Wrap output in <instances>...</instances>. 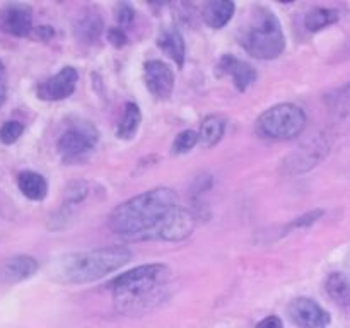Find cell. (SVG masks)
Instances as JSON below:
<instances>
[{
  "label": "cell",
  "instance_id": "cell-1",
  "mask_svg": "<svg viewBox=\"0 0 350 328\" xmlns=\"http://www.w3.org/2000/svg\"><path fill=\"white\" fill-rule=\"evenodd\" d=\"M109 229L129 241H183L193 232L195 217L178 205V195L157 187L120 204L108 219Z\"/></svg>",
  "mask_w": 350,
  "mask_h": 328
},
{
  "label": "cell",
  "instance_id": "cell-2",
  "mask_svg": "<svg viewBox=\"0 0 350 328\" xmlns=\"http://www.w3.org/2000/svg\"><path fill=\"white\" fill-rule=\"evenodd\" d=\"M109 287L116 311L139 316L170 297L171 270L164 263L140 265L113 279Z\"/></svg>",
  "mask_w": 350,
  "mask_h": 328
},
{
  "label": "cell",
  "instance_id": "cell-3",
  "mask_svg": "<svg viewBox=\"0 0 350 328\" xmlns=\"http://www.w3.org/2000/svg\"><path fill=\"white\" fill-rule=\"evenodd\" d=\"M132 260V251L122 246L70 253L57 260L53 279L62 284H88L122 269Z\"/></svg>",
  "mask_w": 350,
  "mask_h": 328
},
{
  "label": "cell",
  "instance_id": "cell-4",
  "mask_svg": "<svg viewBox=\"0 0 350 328\" xmlns=\"http://www.w3.org/2000/svg\"><path fill=\"white\" fill-rule=\"evenodd\" d=\"M238 40L252 57L260 60H275L286 50V36L279 19L263 5L250 10L248 19L239 27Z\"/></svg>",
  "mask_w": 350,
  "mask_h": 328
},
{
  "label": "cell",
  "instance_id": "cell-5",
  "mask_svg": "<svg viewBox=\"0 0 350 328\" xmlns=\"http://www.w3.org/2000/svg\"><path fill=\"white\" fill-rule=\"evenodd\" d=\"M255 128L262 139H296L306 128V113L293 102H280L258 116Z\"/></svg>",
  "mask_w": 350,
  "mask_h": 328
},
{
  "label": "cell",
  "instance_id": "cell-6",
  "mask_svg": "<svg viewBox=\"0 0 350 328\" xmlns=\"http://www.w3.org/2000/svg\"><path fill=\"white\" fill-rule=\"evenodd\" d=\"M98 140V128L92 123L79 120L62 133L57 144V150L64 163H81L94 150Z\"/></svg>",
  "mask_w": 350,
  "mask_h": 328
},
{
  "label": "cell",
  "instance_id": "cell-7",
  "mask_svg": "<svg viewBox=\"0 0 350 328\" xmlns=\"http://www.w3.org/2000/svg\"><path fill=\"white\" fill-rule=\"evenodd\" d=\"M291 321L299 328H327L330 314L310 297H297L287 306Z\"/></svg>",
  "mask_w": 350,
  "mask_h": 328
},
{
  "label": "cell",
  "instance_id": "cell-8",
  "mask_svg": "<svg viewBox=\"0 0 350 328\" xmlns=\"http://www.w3.org/2000/svg\"><path fill=\"white\" fill-rule=\"evenodd\" d=\"M77 81V70L74 67H64L53 77L41 82L36 89V94L43 101H64L68 96L74 94Z\"/></svg>",
  "mask_w": 350,
  "mask_h": 328
},
{
  "label": "cell",
  "instance_id": "cell-9",
  "mask_svg": "<svg viewBox=\"0 0 350 328\" xmlns=\"http://www.w3.org/2000/svg\"><path fill=\"white\" fill-rule=\"evenodd\" d=\"M144 81L150 94L157 99H167L174 87V74L167 64L149 60L144 64Z\"/></svg>",
  "mask_w": 350,
  "mask_h": 328
},
{
  "label": "cell",
  "instance_id": "cell-10",
  "mask_svg": "<svg viewBox=\"0 0 350 328\" xmlns=\"http://www.w3.org/2000/svg\"><path fill=\"white\" fill-rule=\"evenodd\" d=\"M0 29L10 36L24 38L33 31L31 7L23 3H9L0 10Z\"/></svg>",
  "mask_w": 350,
  "mask_h": 328
},
{
  "label": "cell",
  "instance_id": "cell-11",
  "mask_svg": "<svg viewBox=\"0 0 350 328\" xmlns=\"http://www.w3.org/2000/svg\"><path fill=\"white\" fill-rule=\"evenodd\" d=\"M215 74L229 75L239 92L248 91L250 85L256 81L255 67L250 65L248 62L239 60L234 55H222L217 67H215Z\"/></svg>",
  "mask_w": 350,
  "mask_h": 328
},
{
  "label": "cell",
  "instance_id": "cell-12",
  "mask_svg": "<svg viewBox=\"0 0 350 328\" xmlns=\"http://www.w3.org/2000/svg\"><path fill=\"white\" fill-rule=\"evenodd\" d=\"M105 23L98 10L85 9L79 14V17L74 23V34L75 40L82 44H96L101 38Z\"/></svg>",
  "mask_w": 350,
  "mask_h": 328
},
{
  "label": "cell",
  "instance_id": "cell-13",
  "mask_svg": "<svg viewBox=\"0 0 350 328\" xmlns=\"http://www.w3.org/2000/svg\"><path fill=\"white\" fill-rule=\"evenodd\" d=\"M157 46L178 65L183 67L185 55H187V48H185V40L181 36L180 31L176 27H164L157 36Z\"/></svg>",
  "mask_w": 350,
  "mask_h": 328
},
{
  "label": "cell",
  "instance_id": "cell-14",
  "mask_svg": "<svg viewBox=\"0 0 350 328\" xmlns=\"http://www.w3.org/2000/svg\"><path fill=\"white\" fill-rule=\"evenodd\" d=\"M234 10V2H229V0H212V2L205 3L204 9H202V19L212 29H221L232 19Z\"/></svg>",
  "mask_w": 350,
  "mask_h": 328
},
{
  "label": "cell",
  "instance_id": "cell-15",
  "mask_svg": "<svg viewBox=\"0 0 350 328\" xmlns=\"http://www.w3.org/2000/svg\"><path fill=\"white\" fill-rule=\"evenodd\" d=\"M38 262L33 256L19 255L14 258L7 260L2 269V277L7 282H21L29 277H33L38 272Z\"/></svg>",
  "mask_w": 350,
  "mask_h": 328
},
{
  "label": "cell",
  "instance_id": "cell-16",
  "mask_svg": "<svg viewBox=\"0 0 350 328\" xmlns=\"http://www.w3.org/2000/svg\"><path fill=\"white\" fill-rule=\"evenodd\" d=\"M17 187L24 197L34 202L44 200L48 195L46 178L36 171H23L17 174Z\"/></svg>",
  "mask_w": 350,
  "mask_h": 328
},
{
  "label": "cell",
  "instance_id": "cell-17",
  "mask_svg": "<svg viewBox=\"0 0 350 328\" xmlns=\"http://www.w3.org/2000/svg\"><path fill=\"white\" fill-rule=\"evenodd\" d=\"M140 123H142L140 108L135 102H126L122 120L116 125V137L122 140H132L139 132Z\"/></svg>",
  "mask_w": 350,
  "mask_h": 328
},
{
  "label": "cell",
  "instance_id": "cell-18",
  "mask_svg": "<svg viewBox=\"0 0 350 328\" xmlns=\"http://www.w3.org/2000/svg\"><path fill=\"white\" fill-rule=\"evenodd\" d=\"M226 132V122L222 116L211 115L202 122L200 130H198V142L204 147L211 149V147L217 146L221 142L222 135Z\"/></svg>",
  "mask_w": 350,
  "mask_h": 328
},
{
  "label": "cell",
  "instance_id": "cell-19",
  "mask_svg": "<svg viewBox=\"0 0 350 328\" xmlns=\"http://www.w3.org/2000/svg\"><path fill=\"white\" fill-rule=\"evenodd\" d=\"M325 287H327L328 296L335 301V304L350 311V282L344 273H330Z\"/></svg>",
  "mask_w": 350,
  "mask_h": 328
},
{
  "label": "cell",
  "instance_id": "cell-20",
  "mask_svg": "<svg viewBox=\"0 0 350 328\" xmlns=\"http://www.w3.org/2000/svg\"><path fill=\"white\" fill-rule=\"evenodd\" d=\"M325 154H328V146L325 142H321V140H318L317 144H313V147H310L308 150H297L296 154H293V156L289 157V161H293V164L291 166L294 167L296 171H306V169H311V167H314V164L318 163V161H321V157L325 156Z\"/></svg>",
  "mask_w": 350,
  "mask_h": 328
},
{
  "label": "cell",
  "instance_id": "cell-21",
  "mask_svg": "<svg viewBox=\"0 0 350 328\" xmlns=\"http://www.w3.org/2000/svg\"><path fill=\"white\" fill-rule=\"evenodd\" d=\"M338 20V12L335 9H325V7H318L308 12L306 19H304V26L311 33L323 29V27L332 26Z\"/></svg>",
  "mask_w": 350,
  "mask_h": 328
},
{
  "label": "cell",
  "instance_id": "cell-22",
  "mask_svg": "<svg viewBox=\"0 0 350 328\" xmlns=\"http://www.w3.org/2000/svg\"><path fill=\"white\" fill-rule=\"evenodd\" d=\"M197 144H198V133L193 132V130H183V132L176 135L171 150H173V154H187L190 152Z\"/></svg>",
  "mask_w": 350,
  "mask_h": 328
},
{
  "label": "cell",
  "instance_id": "cell-23",
  "mask_svg": "<svg viewBox=\"0 0 350 328\" xmlns=\"http://www.w3.org/2000/svg\"><path fill=\"white\" fill-rule=\"evenodd\" d=\"M23 133H24L23 123L16 122V120H10V122L3 123L2 128H0V142L5 144V146H10V144L17 142Z\"/></svg>",
  "mask_w": 350,
  "mask_h": 328
},
{
  "label": "cell",
  "instance_id": "cell-24",
  "mask_svg": "<svg viewBox=\"0 0 350 328\" xmlns=\"http://www.w3.org/2000/svg\"><path fill=\"white\" fill-rule=\"evenodd\" d=\"M88 195V184L84 181L77 180L74 183H70L65 190V198H67V205H75L79 202H82Z\"/></svg>",
  "mask_w": 350,
  "mask_h": 328
},
{
  "label": "cell",
  "instance_id": "cell-25",
  "mask_svg": "<svg viewBox=\"0 0 350 328\" xmlns=\"http://www.w3.org/2000/svg\"><path fill=\"white\" fill-rule=\"evenodd\" d=\"M323 214H325V212L321 210V208H314V210L306 212V214H303V215H301V217L294 219V221L289 224V229L310 228V226L317 224V222L320 221L321 217H323Z\"/></svg>",
  "mask_w": 350,
  "mask_h": 328
},
{
  "label": "cell",
  "instance_id": "cell-26",
  "mask_svg": "<svg viewBox=\"0 0 350 328\" xmlns=\"http://www.w3.org/2000/svg\"><path fill=\"white\" fill-rule=\"evenodd\" d=\"M133 19H135V10L132 9V5H129V3H120L116 7V20L122 24V27L130 26L133 23Z\"/></svg>",
  "mask_w": 350,
  "mask_h": 328
},
{
  "label": "cell",
  "instance_id": "cell-27",
  "mask_svg": "<svg viewBox=\"0 0 350 328\" xmlns=\"http://www.w3.org/2000/svg\"><path fill=\"white\" fill-rule=\"evenodd\" d=\"M108 41L115 48L125 46V44H126L125 31L120 29V27H109V29H108Z\"/></svg>",
  "mask_w": 350,
  "mask_h": 328
},
{
  "label": "cell",
  "instance_id": "cell-28",
  "mask_svg": "<svg viewBox=\"0 0 350 328\" xmlns=\"http://www.w3.org/2000/svg\"><path fill=\"white\" fill-rule=\"evenodd\" d=\"M7 96V72H5V65L2 64L0 60V106L3 105Z\"/></svg>",
  "mask_w": 350,
  "mask_h": 328
},
{
  "label": "cell",
  "instance_id": "cell-29",
  "mask_svg": "<svg viewBox=\"0 0 350 328\" xmlns=\"http://www.w3.org/2000/svg\"><path fill=\"white\" fill-rule=\"evenodd\" d=\"M256 328H284L282 327V320L279 316H267L265 320L260 321L256 325Z\"/></svg>",
  "mask_w": 350,
  "mask_h": 328
},
{
  "label": "cell",
  "instance_id": "cell-30",
  "mask_svg": "<svg viewBox=\"0 0 350 328\" xmlns=\"http://www.w3.org/2000/svg\"><path fill=\"white\" fill-rule=\"evenodd\" d=\"M36 33H38V36L43 38V40H48V38L53 36L55 31H53V27H50V26H41V27H38Z\"/></svg>",
  "mask_w": 350,
  "mask_h": 328
}]
</instances>
